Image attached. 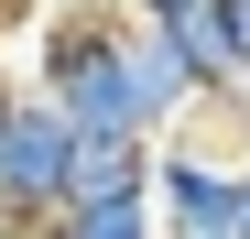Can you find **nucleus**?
<instances>
[{
	"label": "nucleus",
	"instance_id": "nucleus-1",
	"mask_svg": "<svg viewBox=\"0 0 250 239\" xmlns=\"http://www.w3.org/2000/svg\"><path fill=\"white\" fill-rule=\"evenodd\" d=\"M131 22H163V11H207V0H120Z\"/></svg>",
	"mask_w": 250,
	"mask_h": 239
}]
</instances>
